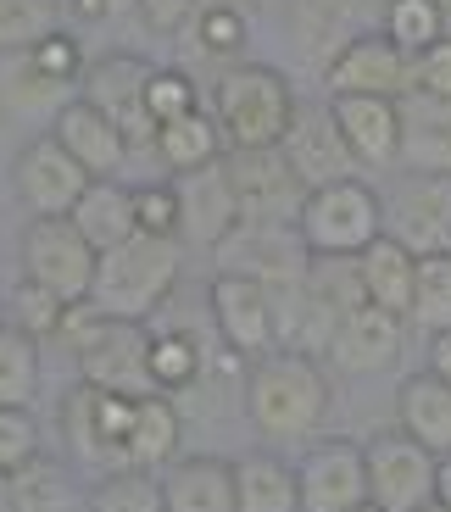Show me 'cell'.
I'll return each mask as SVG.
<instances>
[{
  "instance_id": "cell-26",
  "label": "cell",
  "mask_w": 451,
  "mask_h": 512,
  "mask_svg": "<svg viewBox=\"0 0 451 512\" xmlns=\"http://www.w3.org/2000/svg\"><path fill=\"white\" fill-rule=\"evenodd\" d=\"M73 95H78V84L45 78L28 51H0V112L6 117H45V123H56V112Z\"/></svg>"
},
{
  "instance_id": "cell-33",
  "label": "cell",
  "mask_w": 451,
  "mask_h": 512,
  "mask_svg": "<svg viewBox=\"0 0 451 512\" xmlns=\"http://www.w3.org/2000/svg\"><path fill=\"white\" fill-rule=\"evenodd\" d=\"M84 512H168V501H162V479L156 474H145V468H117V474L95 479Z\"/></svg>"
},
{
  "instance_id": "cell-31",
  "label": "cell",
  "mask_w": 451,
  "mask_h": 512,
  "mask_svg": "<svg viewBox=\"0 0 451 512\" xmlns=\"http://www.w3.org/2000/svg\"><path fill=\"white\" fill-rule=\"evenodd\" d=\"M245 34H251V17L240 0H207V12L190 23V45L212 62H240Z\"/></svg>"
},
{
  "instance_id": "cell-19",
  "label": "cell",
  "mask_w": 451,
  "mask_h": 512,
  "mask_svg": "<svg viewBox=\"0 0 451 512\" xmlns=\"http://www.w3.org/2000/svg\"><path fill=\"white\" fill-rule=\"evenodd\" d=\"M401 340H407V318L362 301V307H351L340 318L335 340H329V357H335L340 373H379L401 357Z\"/></svg>"
},
{
  "instance_id": "cell-15",
  "label": "cell",
  "mask_w": 451,
  "mask_h": 512,
  "mask_svg": "<svg viewBox=\"0 0 451 512\" xmlns=\"http://www.w3.org/2000/svg\"><path fill=\"white\" fill-rule=\"evenodd\" d=\"M301 512H351L368 501V457L351 440H318L296 468Z\"/></svg>"
},
{
  "instance_id": "cell-36",
  "label": "cell",
  "mask_w": 451,
  "mask_h": 512,
  "mask_svg": "<svg viewBox=\"0 0 451 512\" xmlns=\"http://www.w3.org/2000/svg\"><path fill=\"white\" fill-rule=\"evenodd\" d=\"M385 34L396 39L407 56L429 51L446 34V0H390L385 6Z\"/></svg>"
},
{
  "instance_id": "cell-3",
  "label": "cell",
  "mask_w": 451,
  "mask_h": 512,
  "mask_svg": "<svg viewBox=\"0 0 451 512\" xmlns=\"http://www.w3.org/2000/svg\"><path fill=\"white\" fill-rule=\"evenodd\" d=\"M184 273V251L179 240H162V234H134V240L101 251L95 262V284L90 301L101 307V318H129L145 323L151 312L168 307L173 284Z\"/></svg>"
},
{
  "instance_id": "cell-48",
  "label": "cell",
  "mask_w": 451,
  "mask_h": 512,
  "mask_svg": "<svg viewBox=\"0 0 451 512\" xmlns=\"http://www.w3.org/2000/svg\"><path fill=\"white\" fill-rule=\"evenodd\" d=\"M429 373H435V379H446V384H451V329L429 334Z\"/></svg>"
},
{
  "instance_id": "cell-35",
  "label": "cell",
  "mask_w": 451,
  "mask_h": 512,
  "mask_svg": "<svg viewBox=\"0 0 451 512\" xmlns=\"http://www.w3.org/2000/svg\"><path fill=\"white\" fill-rule=\"evenodd\" d=\"M12 512H78L73 479L51 457H34L28 468L12 474Z\"/></svg>"
},
{
  "instance_id": "cell-14",
  "label": "cell",
  "mask_w": 451,
  "mask_h": 512,
  "mask_svg": "<svg viewBox=\"0 0 451 512\" xmlns=\"http://www.w3.org/2000/svg\"><path fill=\"white\" fill-rule=\"evenodd\" d=\"M12 184L23 195V206L34 218H67L78 206V195L90 190V173L67 156V145L56 134H39L17 151L12 162Z\"/></svg>"
},
{
  "instance_id": "cell-41",
  "label": "cell",
  "mask_w": 451,
  "mask_h": 512,
  "mask_svg": "<svg viewBox=\"0 0 451 512\" xmlns=\"http://www.w3.org/2000/svg\"><path fill=\"white\" fill-rule=\"evenodd\" d=\"M134 212H140V234L179 240V229H184L179 184H140V190H134Z\"/></svg>"
},
{
  "instance_id": "cell-39",
  "label": "cell",
  "mask_w": 451,
  "mask_h": 512,
  "mask_svg": "<svg viewBox=\"0 0 451 512\" xmlns=\"http://www.w3.org/2000/svg\"><path fill=\"white\" fill-rule=\"evenodd\" d=\"M67 307H73V301H62L56 290H45V284H34V279L12 284V329L34 334V340H51Z\"/></svg>"
},
{
  "instance_id": "cell-13",
  "label": "cell",
  "mask_w": 451,
  "mask_h": 512,
  "mask_svg": "<svg viewBox=\"0 0 451 512\" xmlns=\"http://www.w3.org/2000/svg\"><path fill=\"white\" fill-rule=\"evenodd\" d=\"M323 90L329 95H385L401 101L413 90V56L401 51L385 28H362L335 62L323 67Z\"/></svg>"
},
{
  "instance_id": "cell-37",
  "label": "cell",
  "mask_w": 451,
  "mask_h": 512,
  "mask_svg": "<svg viewBox=\"0 0 451 512\" xmlns=\"http://www.w3.org/2000/svg\"><path fill=\"white\" fill-rule=\"evenodd\" d=\"M62 0H0V51H34L45 34H56Z\"/></svg>"
},
{
  "instance_id": "cell-32",
  "label": "cell",
  "mask_w": 451,
  "mask_h": 512,
  "mask_svg": "<svg viewBox=\"0 0 451 512\" xmlns=\"http://www.w3.org/2000/svg\"><path fill=\"white\" fill-rule=\"evenodd\" d=\"M39 396V340L23 329H0V407H34Z\"/></svg>"
},
{
  "instance_id": "cell-51",
  "label": "cell",
  "mask_w": 451,
  "mask_h": 512,
  "mask_svg": "<svg viewBox=\"0 0 451 512\" xmlns=\"http://www.w3.org/2000/svg\"><path fill=\"white\" fill-rule=\"evenodd\" d=\"M413 512H451V507H440V501H424V507H413Z\"/></svg>"
},
{
  "instance_id": "cell-7",
  "label": "cell",
  "mask_w": 451,
  "mask_h": 512,
  "mask_svg": "<svg viewBox=\"0 0 451 512\" xmlns=\"http://www.w3.org/2000/svg\"><path fill=\"white\" fill-rule=\"evenodd\" d=\"M129 412H134L129 396H106L95 384L67 390L62 435H67V446H73V457L84 462V468H95V474L129 468Z\"/></svg>"
},
{
  "instance_id": "cell-23",
  "label": "cell",
  "mask_w": 451,
  "mask_h": 512,
  "mask_svg": "<svg viewBox=\"0 0 451 512\" xmlns=\"http://www.w3.org/2000/svg\"><path fill=\"white\" fill-rule=\"evenodd\" d=\"M396 429H407L418 446L446 457L451 451V384L435 379L429 368L407 373V379L396 384Z\"/></svg>"
},
{
  "instance_id": "cell-24",
  "label": "cell",
  "mask_w": 451,
  "mask_h": 512,
  "mask_svg": "<svg viewBox=\"0 0 451 512\" xmlns=\"http://www.w3.org/2000/svg\"><path fill=\"white\" fill-rule=\"evenodd\" d=\"M168 512H240L234 501V462L223 457H179L162 474Z\"/></svg>"
},
{
  "instance_id": "cell-18",
  "label": "cell",
  "mask_w": 451,
  "mask_h": 512,
  "mask_svg": "<svg viewBox=\"0 0 451 512\" xmlns=\"http://www.w3.org/2000/svg\"><path fill=\"white\" fill-rule=\"evenodd\" d=\"M340 140L351 145L357 167H396L401 162V101L385 95H329Z\"/></svg>"
},
{
  "instance_id": "cell-28",
  "label": "cell",
  "mask_w": 451,
  "mask_h": 512,
  "mask_svg": "<svg viewBox=\"0 0 451 512\" xmlns=\"http://www.w3.org/2000/svg\"><path fill=\"white\" fill-rule=\"evenodd\" d=\"M234 501L240 512H301V479L273 451H251L234 462Z\"/></svg>"
},
{
  "instance_id": "cell-29",
  "label": "cell",
  "mask_w": 451,
  "mask_h": 512,
  "mask_svg": "<svg viewBox=\"0 0 451 512\" xmlns=\"http://www.w3.org/2000/svg\"><path fill=\"white\" fill-rule=\"evenodd\" d=\"M179 407H173L168 396H140L129 412V468H145V474H156L162 462L179 457Z\"/></svg>"
},
{
  "instance_id": "cell-46",
  "label": "cell",
  "mask_w": 451,
  "mask_h": 512,
  "mask_svg": "<svg viewBox=\"0 0 451 512\" xmlns=\"http://www.w3.org/2000/svg\"><path fill=\"white\" fill-rule=\"evenodd\" d=\"M201 12H207V0H140L145 28H156V34H190Z\"/></svg>"
},
{
  "instance_id": "cell-54",
  "label": "cell",
  "mask_w": 451,
  "mask_h": 512,
  "mask_svg": "<svg viewBox=\"0 0 451 512\" xmlns=\"http://www.w3.org/2000/svg\"><path fill=\"white\" fill-rule=\"evenodd\" d=\"M385 6H390V0H385Z\"/></svg>"
},
{
  "instance_id": "cell-30",
  "label": "cell",
  "mask_w": 451,
  "mask_h": 512,
  "mask_svg": "<svg viewBox=\"0 0 451 512\" xmlns=\"http://www.w3.org/2000/svg\"><path fill=\"white\" fill-rule=\"evenodd\" d=\"M223 151H229V145H223V128H218V117H212V112H190V117H179V123L156 128V156L173 167V179L190 173V167L218 162Z\"/></svg>"
},
{
  "instance_id": "cell-16",
  "label": "cell",
  "mask_w": 451,
  "mask_h": 512,
  "mask_svg": "<svg viewBox=\"0 0 451 512\" xmlns=\"http://www.w3.org/2000/svg\"><path fill=\"white\" fill-rule=\"evenodd\" d=\"M207 307H212V329L229 351L240 357H262L273 351V301H268V284L245 279V273H218L207 290Z\"/></svg>"
},
{
  "instance_id": "cell-17",
  "label": "cell",
  "mask_w": 451,
  "mask_h": 512,
  "mask_svg": "<svg viewBox=\"0 0 451 512\" xmlns=\"http://www.w3.org/2000/svg\"><path fill=\"white\" fill-rule=\"evenodd\" d=\"M279 151L290 156V167L301 173V184H307V190H323V184H340V179H357V156H351L346 140H340V123H335V112H329V106L296 112V123H290V134H284Z\"/></svg>"
},
{
  "instance_id": "cell-38",
  "label": "cell",
  "mask_w": 451,
  "mask_h": 512,
  "mask_svg": "<svg viewBox=\"0 0 451 512\" xmlns=\"http://www.w3.org/2000/svg\"><path fill=\"white\" fill-rule=\"evenodd\" d=\"M151 379L162 396L173 390H190L201 379V346H195L190 334L168 329V334H151Z\"/></svg>"
},
{
  "instance_id": "cell-5",
  "label": "cell",
  "mask_w": 451,
  "mask_h": 512,
  "mask_svg": "<svg viewBox=\"0 0 451 512\" xmlns=\"http://www.w3.org/2000/svg\"><path fill=\"white\" fill-rule=\"evenodd\" d=\"M151 73L156 67L145 62V56L112 51V56H101V62H90L84 78H78V95L90 106H101V112L123 128L129 151H156V117H151V106H145Z\"/></svg>"
},
{
  "instance_id": "cell-43",
  "label": "cell",
  "mask_w": 451,
  "mask_h": 512,
  "mask_svg": "<svg viewBox=\"0 0 451 512\" xmlns=\"http://www.w3.org/2000/svg\"><path fill=\"white\" fill-rule=\"evenodd\" d=\"M28 56H34V67L45 78H56V84H78V78H84V67H90V62H84V51H78V39L62 34V28H56V34H45Z\"/></svg>"
},
{
  "instance_id": "cell-10",
  "label": "cell",
  "mask_w": 451,
  "mask_h": 512,
  "mask_svg": "<svg viewBox=\"0 0 451 512\" xmlns=\"http://www.w3.org/2000/svg\"><path fill=\"white\" fill-rule=\"evenodd\" d=\"M368 501L379 512H413L435 501V451L418 446L407 429H385L368 440Z\"/></svg>"
},
{
  "instance_id": "cell-53",
  "label": "cell",
  "mask_w": 451,
  "mask_h": 512,
  "mask_svg": "<svg viewBox=\"0 0 451 512\" xmlns=\"http://www.w3.org/2000/svg\"><path fill=\"white\" fill-rule=\"evenodd\" d=\"M0 329H6V301H0Z\"/></svg>"
},
{
  "instance_id": "cell-44",
  "label": "cell",
  "mask_w": 451,
  "mask_h": 512,
  "mask_svg": "<svg viewBox=\"0 0 451 512\" xmlns=\"http://www.w3.org/2000/svg\"><path fill=\"white\" fill-rule=\"evenodd\" d=\"M413 90L435 95V101H451V34H440L429 51L413 56Z\"/></svg>"
},
{
  "instance_id": "cell-40",
  "label": "cell",
  "mask_w": 451,
  "mask_h": 512,
  "mask_svg": "<svg viewBox=\"0 0 451 512\" xmlns=\"http://www.w3.org/2000/svg\"><path fill=\"white\" fill-rule=\"evenodd\" d=\"M145 106H151L156 128H162V123H179V117L201 112V90H195V78L179 73V67H156L151 90H145Z\"/></svg>"
},
{
  "instance_id": "cell-42",
  "label": "cell",
  "mask_w": 451,
  "mask_h": 512,
  "mask_svg": "<svg viewBox=\"0 0 451 512\" xmlns=\"http://www.w3.org/2000/svg\"><path fill=\"white\" fill-rule=\"evenodd\" d=\"M39 457V423L28 407H0V474H17Z\"/></svg>"
},
{
  "instance_id": "cell-8",
  "label": "cell",
  "mask_w": 451,
  "mask_h": 512,
  "mask_svg": "<svg viewBox=\"0 0 451 512\" xmlns=\"http://www.w3.org/2000/svg\"><path fill=\"white\" fill-rule=\"evenodd\" d=\"M223 167H229L240 223H296L312 195L279 145L273 151H223Z\"/></svg>"
},
{
  "instance_id": "cell-20",
  "label": "cell",
  "mask_w": 451,
  "mask_h": 512,
  "mask_svg": "<svg viewBox=\"0 0 451 512\" xmlns=\"http://www.w3.org/2000/svg\"><path fill=\"white\" fill-rule=\"evenodd\" d=\"M51 134L67 145V156H73L90 179H117V167L129 162V140H123V128H117L101 106L84 101V95H73V101L56 112Z\"/></svg>"
},
{
  "instance_id": "cell-21",
  "label": "cell",
  "mask_w": 451,
  "mask_h": 512,
  "mask_svg": "<svg viewBox=\"0 0 451 512\" xmlns=\"http://www.w3.org/2000/svg\"><path fill=\"white\" fill-rule=\"evenodd\" d=\"M179 206H184V229H179V240H190V245H218L223 234L240 223V206H234V184H229V167H223V156L218 162H207V167H190V173H179Z\"/></svg>"
},
{
  "instance_id": "cell-50",
  "label": "cell",
  "mask_w": 451,
  "mask_h": 512,
  "mask_svg": "<svg viewBox=\"0 0 451 512\" xmlns=\"http://www.w3.org/2000/svg\"><path fill=\"white\" fill-rule=\"evenodd\" d=\"M0 512H12V474H0Z\"/></svg>"
},
{
  "instance_id": "cell-6",
  "label": "cell",
  "mask_w": 451,
  "mask_h": 512,
  "mask_svg": "<svg viewBox=\"0 0 451 512\" xmlns=\"http://www.w3.org/2000/svg\"><path fill=\"white\" fill-rule=\"evenodd\" d=\"M212 256H218V273H245V279L268 284V290L301 284L312 268V251L296 223H234L212 245Z\"/></svg>"
},
{
  "instance_id": "cell-4",
  "label": "cell",
  "mask_w": 451,
  "mask_h": 512,
  "mask_svg": "<svg viewBox=\"0 0 451 512\" xmlns=\"http://www.w3.org/2000/svg\"><path fill=\"white\" fill-rule=\"evenodd\" d=\"M312 256H357L385 234V195L362 179H340L307 195L296 218Z\"/></svg>"
},
{
  "instance_id": "cell-22",
  "label": "cell",
  "mask_w": 451,
  "mask_h": 512,
  "mask_svg": "<svg viewBox=\"0 0 451 512\" xmlns=\"http://www.w3.org/2000/svg\"><path fill=\"white\" fill-rule=\"evenodd\" d=\"M401 162L413 173H451V101L401 95Z\"/></svg>"
},
{
  "instance_id": "cell-25",
  "label": "cell",
  "mask_w": 451,
  "mask_h": 512,
  "mask_svg": "<svg viewBox=\"0 0 451 512\" xmlns=\"http://www.w3.org/2000/svg\"><path fill=\"white\" fill-rule=\"evenodd\" d=\"M73 229L95 245V251H112V245L134 240L140 234V212H134V190L117 179H90V190L78 195V206L67 212Z\"/></svg>"
},
{
  "instance_id": "cell-1",
  "label": "cell",
  "mask_w": 451,
  "mask_h": 512,
  "mask_svg": "<svg viewBox=\"0 0 451 512\" xmlns=\"http://www.w3.org/2000/svg\"><path fill=\"white\" fill-rule=\"evenodd\" d=\"M245 412L268 440H312L329 418V373L312 351H262L245 373Z\"/></svg>"
},
{
  "instance_id": "cell-47",
  "label": "cell",
  "mask_w": 451,
  "mask_h": 512,
  "mask_svg": "<svg viewBox=\"0 0 451 512\" xmlns=\"http://www.w3.org/2000/svg\"><path fill=\"white\" fill-rule=\"evenodd\" d=\"M78 17H90V23H101V17H123V12H140V0H67Z\"/></svg>"
},
{
  "instance_id": "cell-52",
  "label": "cell",
  "mask_w": 451,
  "mask_h": 512,
  "mask_svg": "<svg viewBox=\"0 0 451 512\" xmlns=\"http://www.w3.org/2000/svg\"><path fill=\"white\" fill-rule=\"evenodd\" d=\"M351 512H379V507H374V501H362V507H351Z\"/></svg>"
},
{
  "instance_id": "cell-27",
  "label": "cell",
  "mask_w": 451,
  "mask_h": 512,
  "mask_svg": "<svg viewBox=\"0 0 451 512\" xmlns=\"http://www.w3.org/2000/svg\"><path fill=\"white\" fill-rule=\"evenodd\" d=\"M357 273H362V295H368L374 307L407 318V307H413V273H418V256L407 251V245L379 234L368 251H357Z\"/></svg>"
},
{
  "instance_id": "cell-49",
  "label": "cell",
  "mask_w": 451,
  "mask_h": 512,
  "mask_svg": "<svg viewBox=\"0 0 451 512\" xmlns=\"http://www.w3.org/2000/svg\"><path fill=\"white\" fill-rule=\"evenodd\" d=\"M435 501H440V507H451V451H446V457H435Z\"/></svg>"
},
{
  "instance_id": "cell-45",
  "label": "cell",
  "mask_w": 451,
  "mask_h": 512,
  "mask_svg": "<svg viewBox=\"0 0 451 512\" xmlns=\"http://www.w3.org/2000/svg\"><path fill=\"white\" fill-rule=\"evenodd\" d=\"M101 307H95V301H73V307H67L62 312V323H56V334H51V340H56V346H67V351H73V357H84V351H90L95 346V334H101Z\"/></svg>"
},
{
  "instance_id": "cell-12",
  "label": "cell",
  "mask_w": 451,
  "mask_h": 512,
  "mask_svg": "<svg viewBox=\"0 0 451 512\" xmlns=\"http://www.w3.org/2000/svg\"><path fill=\"white\" fill-rule=\"evenodd\" d=\"M78 373L84 384L106 390V396H162L151 379V329L145 323H129V318H106L101 334H95V346L78 357Z\"/></svg>"
},
{
  "instance_id": "cell-34",
  "label": "cell",
  "mask_w": 451,
  "mask_h": 512,
  "mask_svg": "<svg viewBox=\"0 0 451 512\" xmlns=\"http://www.w3.org/2000/svg\"><path fill=\"white\" fill-rule=\"evenodd\" d=\"M407 323H413V329H424V334L451 329V251L446 256H418Z\"/></svg>"
},
{
  "instance_id": "cell-2",
  "label": "cell",
  "mask_w": 451,
  "mask_h": 512,
  "mask_svg": "<svg viewBox=\"0 0 451 512\" xmlns=\"http://www.w3.org/2000/svg\"><path fill=\"white\" fill-rule=\"evenodd\" d=\"M296 90L268 62H229L212 84V117L229 151H273L296 123Z\"/></svg>"
},
{
  "instance_id": "cell-11",
  "label": "cell",
  "mask_w": 451,
  "mask_h": 512,
  "mask_svg": "<svg viewBox=\"0 0 451 512\" xmlns=\"http://www.w3.org/2000/svg\"><path fill=\"white\" fill-rule=\"evenodd\" d=\"M385 234L413 256L451 251V173H407L385 195Z\"/></svg>"
},
{
  "instance_id": "cell-9",
  "label": "cell",
  "mask_w": 451,
  "mask_h": 512,
  "mask_svg": "<svg viewBox=\"0 0 451 512\" xmlns=\"http://www.w3.org/2000/svg\"><path fill=\"white\" fill-rule=\"evenodd\" d=\"M95 262L101 251L73 229V218H34L23 229V279L56 290L62 301H90Z\"/></svg>"
}]
</instances>
